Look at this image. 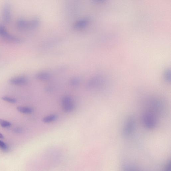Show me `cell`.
<instances>
[{
    "label": "cell",
    "mask_w": 171,
    "mask_h": 171,
    "mask_svg": "<svg viewBox=\"0 0 171 171\" xmlns=\"http://www.w3.org/2000/svg\"><path fill=\"white\" fill-rule=\"evenodd\" d=\"M142 121L144 126L146 128L154 129L158 124L157 115L151 111L147 110L143 114Z\"/></svg>",
    "instance_id": "obj_1"
},
{
    "label": "cell",
    "mask_w": 171,
    "mask_h": 171,
    "mask_svg": "<svg viewBox=\"0 0 171 171\" xmlns=\"http://www.w3.org/2000/svg\"><path fill=\"white\" fill-rule=\"evenodd\" d=\"M135 120L134 117H129L126 120L122 130L124 136L128 137L133 134L135 128Z\"/></svg>",
    "instance_id": "obj_2"
},
{
    "label": "cell",
    "mask_w": 171,
    "mask_h": 171,
    "mask_svg": "<svg viewBox=\"0 0 171 171\" xmlns=\"http://www.w3.org/2000/svg\"><path fill=\"white\" fill-rule=\"evenodd\" d=\"M104 79L101 76H95L90 80L87 84V87L90 90H99L102 89L105 84Z\"/></svg>",
    "instance_id": "obj_3"
},
{
    "label": "cell",
    "mask_w": 171,
    "mask_h": 171,
    "mask_svg": "<svg viewBox=\"0 0 171 171\" xmlns=\"http://www.w3.org/2000/svg\"><path fill=\"white\" fill-rule=\"evenodd\" d=\"M61 104L63 110L66 112H70L73 111L75 107L73 100L70 96L64 97L62 99Z\"/></svg>",
    "instance_id": "obj_4"
},
{
    "label": "cell",
    "mask_w": 171,
    "mask_h": 171,
    "mask_svg": "<svg viewBox=\"0 0 171 171\" xmlns=\"http://www.w3.org/2000/svg\"><path fill=\"white\" fill-rule=\"evenodd\" d=\"M0 37L10 42L15 43H20L21 40L8 33L5 26L0 25Z\"/></svg>",
    "instance_id": "obj_5"
},
{
    "label": "cell",
    "mask_w": 171,
    "mask_h": 171,
    "mask_svg": "<svg viewBox=\"0 0 171 171\" xmlns=\"http://www.w3.org/2000/svg\"><path fill=\"white\" fill-rule=\"evenodd\" d=\"M2 19L6 23H10L11 21V8L10 5L9 4H5L3 8Z\"/></svg>",
    "instance_id": "obj_6"
},
{
    "label": "cell",
    "mask_w": 171,
    "mask_h": 171,
    "mask_svg": "<svg viewBox=\"0 0 171 171\" xmlns=\"http://www.w3.org/2000/svg\"><path fill=\"white\" fill-rule=\"evenodd\" d=\"M9 82L11 84L22 86L27 84L28 80L25 76H21L12 78L10 80Z\"/></svg>",
    "instance_id": "obj_7"
},
{
    "label": "cell",
    "mask_w": 171,
    "mask_h": 171,
    "mask_svg": "<svg viewBox=\"0 0 171 171\" xmlns=\"http://www.w3.org/2000/svg\"><path fill=\"white\" fill-rule=\"evenodd\" d=\"M16 26L17 28L20 30L24 31L29 29V22L23 18L19 19L16 22Z\"/></svg>",
    "instance_id": "obj_8"
},
{
    "label": "cell",
    "mask_w": 171,
    "mask_h": 171,
    "mask_svg": "<svg viewBox=\"0 0 171 171\" xmlns=\"http://www.w3.org/2000/svg\"><path fill=\"white\" fill-rule=\"evenodd\" d=\"M36 78L40 81H45L49 80L51 78V76L48 73L42 72L38 73L36 76Z\"/></svg>",
    "instance_id": "obj_9"
},
{
    "label": "cell",
    "mask_w": 171,
    "mask_h": 171,
    "mask_svg": "<svg viewBox=\"0 0 171 171\" xmlns=\"http://www.w3.org/2000/svg\"><path fill=\"white\" fill-rule=\"evenodd\" d=\"M58 116L56 114L49 115L43 118V121L46 123H49L55 121L57 119Z\"/></svg>",
    "instance_id": "obj_10"
},
{
    "label": "cell",
    "mask_w": 171,
    "mask_h": 171,
    "mask_svg": "<svg viewBox=\"0 0 171 171\" xmlns=\"http://www.w3.org/2000/svg\"><path fill=\"white\" fill-rule=\"evenodd\" d=\"M17 110L20 112L26 114H31L33 112L32 108L27 107L19 106Z\"/></svg>",
    "instance_id": "obj_11"
},
{
    "label": "cell",
    "mask_w": 171,
    "mask_h": 171,
    "mask_svg": "<svg viewBox=\"0 0 171 171\" xmlns=\"http://www.w3.org/2000/svg\"><path fill=\"white\" fill-rule=\"evenodd\" d=\"M88 21L86 19H82L76 22L75 27L76 28H81L84 27L88 23Z\"/></svg>",
    "instance_id": "obj_12"
},
{
    "label": "cell",
    "mask_w": 171,
    "mask_h": 171,
    "mask_svg": "<svg viewBox=\"0 0 171 171\" xmlns=\"http://www.w3.org/2000/svg\"><path fill=\"white\" fill-rule=\"evenodd\" d=\"M39 20L38 19L35 18L29 22V29L36 28L39 25Z\"/></svg>",
    "instance_id": "obj_13"
},
{
    "label": "cell",
    "mask_w": 171,
    "mask_h": 171,
    "mask_svg": "<svg viewBox=\"0 0 171 171\" xmlns=\"http://www.w3.org/2000/svg\"><path fill=\"white\" fill-rule=\"evenodd\" d=\"M164 77L166 81L167 82H170L171 80V73L170 70H167L165 72Z\"/></svg>",
    "instance_id": "obj_14"
},
{
    "label": "cell",
    "mask_w": 171,
    "mask_h": 171,
    "mask_svg": "<svg viewBox=\"0 0 171 171\" xmlns=\"http://www.w3.org/2000/svg\"><path fill=\"white\" fill-rule=\"evenodd\" d=\"M0 125L2 127L5 128L10 126L11 125V123L6 120L0 119Z\"/></svg>",
    "instance_id": "obj_15"
},
{
    "label": "cell",
    "mask_w": 171,
    "mask_h": 171,
    "mask_svg": "<svg viewBox=\"0 0 171 171\" xmlns=\"http://www.w3.org/2000/svg\"><path fill=\"white\" fill-rule=\"evenodd\" d=\"M2 99L4 101L10 103H12V104L15 103L16 101V99L14 98H10V97L7 96L2 97Z\"/></svg>",
    "instance_id": "obj_16"
},
{
    "label": "cell",
    "mask_w": 171,
    "mask_h": 171,
    "mask_svg": "<svg viewBox=\"0 0 171 171\" xmlns=\"http://www.w3.org/2000/svg\"><path fill=\"white\" fill-rule=\"evenodd\" d=\"M79 80L76 78H73L71 80L70 84L73 86H77L80 84Z\"/></svg>",
    "instance_id": "obj_17"
},
{
    "label": "cell",
    "mask_w": 171,
    "mask_h": 171,
    "mask_svg": "<svg viewBox=\"0 0 171 171\" xmlns=\"http://www.w3.org/2000/svg\"><path fill=\"white\" fill-rule=\"evenodd\" d=\"M123 171H139L134 167L129 166H126L124 167Z\"/></svg>",
    "instance_id": "obj_18"
},
{
    "label": "cell",
    "mask_w": 171,
    "mask_h": 171,
    "mask_svg": "<svg viewBox=\"0 0 171 171\" xmlns=\"http://www.w3.org/2000/svg\"><path fill=\"white\" fill-rule=\"evenodd\" d=\"M163 171H171V163L170 160L167 162L165 166Z\"/></svg>",
    "instance_id": "obj_19"
},
{
    "label": "cell",
    "mask_w": 171,
    "mask_h": 171,
    "mask_svg": "<svg viewBox=\"0 0 171 171\" xmlns=\"http://www.w3.org/2000/svg\"><path fill=\"white\" fill-rule=\"evenodd\" d=\"M0 148L3 150H6L8 148L6 144L1 140H0Z\"/></svg>",
    "instance_id": "obj_20"
},
{
    "label": "cell",
    "mask_w": 171,
    "mask_h": 171,
    "mask_svg": "<svg viewBox=\"0 0 171 171\" xmlns=\"http://www.w3.org/2000/svg\"><path fill=\"white\" fill-rule=\"evenodd\" d=\"M4 138V135L0 133V138H1V139H3Z\"/></svg>",
    "instance_id": "obj_21"
}]
</instances>
